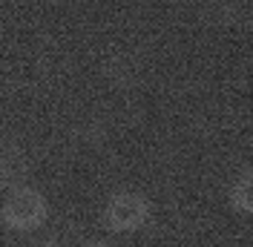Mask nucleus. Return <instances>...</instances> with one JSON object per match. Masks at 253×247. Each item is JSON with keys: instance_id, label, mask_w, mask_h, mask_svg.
Masks as SVG:
<instances>
[{"instance_id": "2", "label": "nucleus", "mask_w": 253, "mask_h": 247, "mask_svg": "<svg viewBox=\"0 0 253 247\" xmlns=\"http://www.w3.org/2000/svg\"><path fill=\"white\" fill-rule=\"evenodd\" d=\"M150 213H153V204L147 201L144 193H138V190H118L107 201V207L101 213V221H104L107 230L126 236V233L141 230L150 221Z\"/></svg>"}, {"instance_id": "3", "label": "nucleus", "mask_w": 253, "mask_h": 247, "mask_svg": "<svg viewBox=\"0 0 253 247\" xmlns=\"http://www.w3.org/2000/svg\"><path fill=\"white\" fill-rule=\"evenodd\" d=\"M227 204L239 216H253V167H245L227 187Z\"/></svg>"}, {"instance_id": "1", "label": "nucleus", "mask_w": 253, "mask_h": 247, "mask_svg": "<svg viewBox=\"0 0 253 247\" xmlns=\"http://www.w3.org/2000/svg\"><path fill=\"white\" fill-rule=\"evenodd\" d=\"M49 201L41 190L29 184H15L0 204V221L15 233H35L46 224Z\"/></svg>"}, {"instance_id": "4", "label": "nucleus", "mask_w": 253, "mask_h": 247, "mask_svg": "<svg viewBox=\"0 0 253 247\" xmlns=\"http://www.w3.org/2000/svg\"><path fill=\"white\" fill-rule=\"evenodd\" d=\"M84 247H110V245H104V242H92V245H84Z\"/></svg>"}]
</instances>
